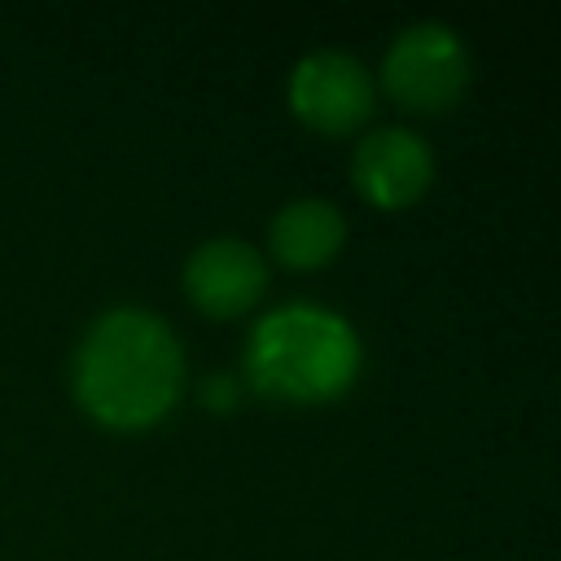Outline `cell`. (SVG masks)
<instances>
[{"mask_svg": "<svg viewBox=\"0 0 561 561\" xmlns=\"http://www.w3.org/2000/svg\"><path fill=\"white\" fill-rule=\"evenodd\" d=\"M434 180L430 145L408 127H377L351 153V184L364 202L381 210L412 206Z\"/></svg>", "mask_w": 561, "mask_h": 561, "instance_id": "cell-5", "label": "cell"}, {"mask_svg": "<svg viewBox=\"0 0 561 561\" xmlns=\"http://www.w3.org/2000/svg\"><path fill=\"white\" fill-rule=\"evenodd\" d=\"M469 48L447 22H408L381 53V83L390 101L416 114L456 105L469 88Z\"/></svg>", "mask_w": 561, "mask_h": 561, "instance_id": "cell-3", "label": "cell"}, {"mask_svg": "<svg viewBox=\"0 0 561 561\" xmlns=\"http://www.w3.org/2000/svg\"><path fill=\"white\" fill-rule=\"evenodd\" d=\"M202 403H210V408H232L237 403V381L232 377H210L206 386H202Z\"/></svg>", "mask_w": 561, "mask_h": 561, "instance_id": "cell-8", "label": "cell"}, {"mask_svg": "<svg viewBox=\"0 0 561 561\" xmlns=\"http://www.w3.org/2000/svg\"><path fill=\"white\" fill-rule=\"evenodd\" d=\"M364 364L359 333L324 302H280L250 329L245 377L259 394L285 403H324L355 386Z\"/></svg>", "mask_w": 561, "mask_h": 561, "instance_id": "cell-2", "label": "cell"}, {"mask_svg": "<svg viewBox=\"0 0 561 561\" xmlns=\"http://www.w3.org/2000/svg\"><path fill=\"white\" fill-rule=\"evenodd\" d=\"M263 289H267V263L241 237H210L184 259V294L210 320L250 311Z\"/></svg>", "mask_w": 561, "mask_h": 561, "instance_id": "cell-6", "label": "cell"}, {"mask_svg": "<svg viewBox=\"0 0 561 561\" xmlns=\"http://www.w3.org/2000/svg\"><path fill=\"white\" fill-rule=\"evenodd\" d=\"M298 123L324 136H342L373 114V79L364 61L346 48H311L294 61L285 83Z\"/></svg>", "mask_w": 561, "mask_h": 561, "instance_id": "cell-4", "label": "cell"}, {"mask_svg": "<svg viewBox=\"0 0 561 561\" xmlns=\"http://www.w3.org/2000/svg\"><path fill=\"white\" fill-rule=\"evenodd\" d=\"M346 241V219L329 197H294L267 224V245L285 267H320Z\"/></svg>", "mask_w": 561, "mask_h": 561, "instance_id": "cell-7", "label": "cell"}, {"mask_svg": "<svg viewBox=\"0 0 561 561\" xmlns=\"http://www.w3.org/2000/svg\"><path fill=\"white\" fill-rule=\"evenodd\" d=\"M75 399L105 430L158 425L184 390L175 329L149 307H114L92 320L75 351Z\"/></svg>", "mask_w": 561, "mask_h": 561, "instance_id": "cell-1", "label": "cell"}]
</instances>
